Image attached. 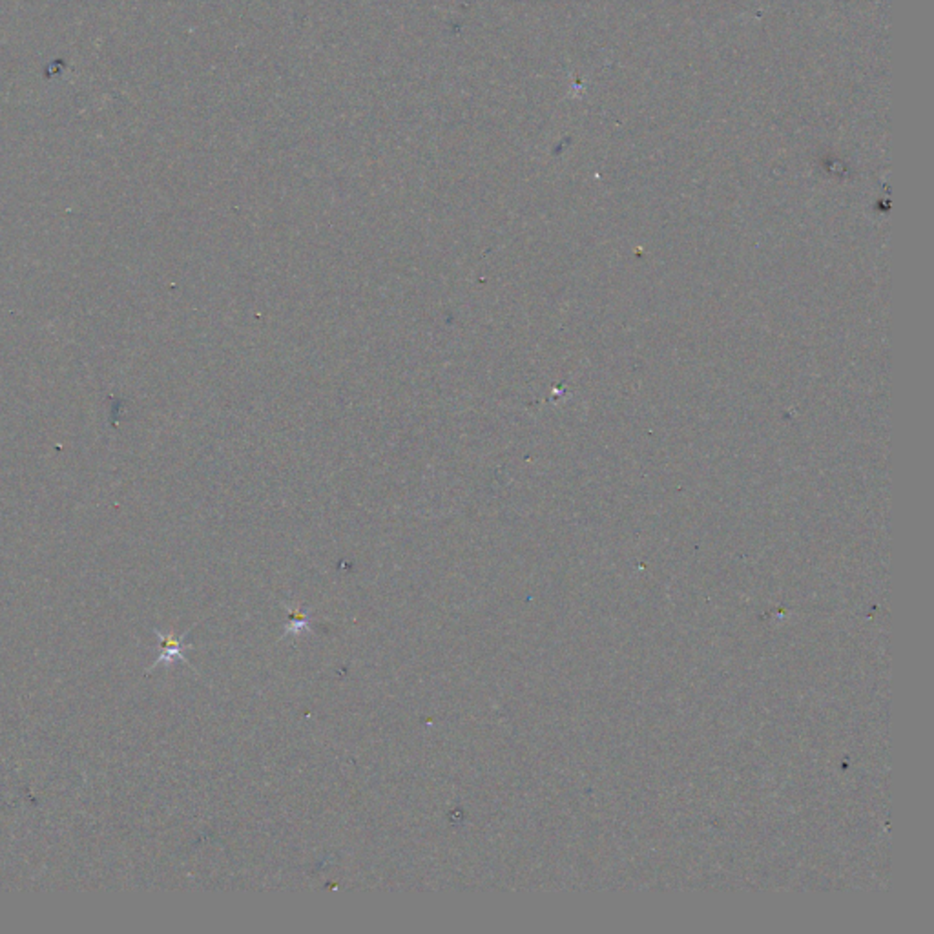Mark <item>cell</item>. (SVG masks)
Instances as JSON below:
<instances>
[{
  "instance_id": "1",
  "label": "cell",
  "mask_w": 934,
  "mask_h": 934,
  "mask_svg": "<svg viewBox=\"0 0 934 934\" xmlns=\"http://www.w3.org/2000/svg\"><path fill=\"white\" fill-rule=\"evenodd\" d=\"M157 635H159V639H161V642H163L164 650H163L161 657H159V661L155 664L172 663V661H175V659H179V661H186L185 659L186 646L183 644V639H185L186 633L185 635H181L179 639H174V637H164V635H161V633H157Z\"/></svg>"
},
{
  "instance_id": "2",
  "label": "cell",
  "mask_w": 934,
  "mask_h": 934,
  "mask_svg": "<svg viewBox=\"0 0 934 934\" xmlns=\"http://www.w3.org/2000/svg\"><path fill=\"white\" fill-rule=\"evenodd\" d=\"M290 615H292V620H290V624L287 626L285 633H292V631L294 633H298V631L305 630V628L309 626V617H305L303 614H299V611H292V609H290Z\"/></svg>"
}]
</instances>
